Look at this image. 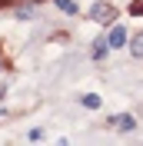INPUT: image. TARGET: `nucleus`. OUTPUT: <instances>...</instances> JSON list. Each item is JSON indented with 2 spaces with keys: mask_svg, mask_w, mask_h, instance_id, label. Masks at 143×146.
<instances>
[{
  "mask_svg": "<svg viewBox=\"0 0 143 146\" xmlns=\"http://www.w3.org/2000/svg\"><path fill=\"white\" fill-rule=\"evenodd\" d=\"M53 3L63 10V13H73V17H77V0H53Z\"/></svg>",
  "mask_w": 143,
  "mask_h": 146,
  "instance_id": "8",
  "label": "nucleus"
},
{
  "mask_svg": "<svg viewBox=\"0 0 143 146\" xmlns=\"http://www.w3.org/2000/svg\"><path fill=\"white\" fill-rule=\"evenodd\" d=\"M130 17H143V0H133L130 3Z\"/></svg>",
  "mask_w": 143,
  "mask_h": 146,
  "instance_id": "9",
  "label": "nucleus"
},
{
  "mask_svg": "<svg viewBox=\"0 0 143 146\" xmlns=\"http://www.w3.org/2000/svg\"><path fill=\"white\" fill-rule=\"evenodd\" d=\"M90 20H93V23H103V27H110V23L116 20L113 3H93V7H90Z\"/></svg>",
  "mask_w": 143,
  "mask_h": 146,
  "instance_id": "1",
  "label": "nucleus"
},
{
  "mask_svg": "<svg viewBox=\"0 0 143 146\" xmlns=\"http://www.w3.org/2000/svg\"><path fill=\"white\" fill-rule=\"evenodd\" d=\"M107 126L116 129V133H126V129H133V126H136V116H133V113H116V116L107 119Z\"/></svg>",
  "mask_w": 143,
  "mask_h": 146,
  "instance_id": "2",
  "label": "nucleus"
},
{
  "mask_svg": "<svg viewBox=\"0 0 143 146\" xmlns=\"http://www.w3.org/2000/svg\"><path fill=\"white\" fill-rule=\"evenodd\" d=\"M80 103H83L87 110H100V103H103V100H100L97 93H83V96H80Z\"/></svg>",
  "mask_w": 143,
  "mask_h": 146,
  "instance_id": "5",
  "label": "nucleus"
},
{
  "mask_svg": "<svg viewBox=\"0 0 143 146\" xmlns=\"http://www.w3.org/2000/svg\"><path fill=\"white\" fill-rule=\"evenodd\" d=\"M13 17H17V20H30V17H33V3H23V7H17V10H13Z\"/></svg>",
  "mask_w": 143,
  "mask_h": 146,
  "instance_id": "7",
  "label": "nucleus"
},
{
  "mask_svg": "<svg viewBox=\"0 0 143 146\" xmlns=\"http://www.w3.org/2000/svg\"><path fill=\"white\" fill-rule=\"evenodd\" d=\"M107 43H110V50H116V46H126V30H123V27H113V30H110V40H107Z\"/></svg>",
  "mask_w": 143,
  "mask_h": 146,
  "instance_id": "3",
  "label": "nucleus"
},
{
  "mask_svg": "<svg viewBox=\"0 0 143 146\" xmlns=\"http://www.w3.org/2000/svg\"><path fill=\"white\" fill-rule=\"evenodd\" d=\"M130 56L133 60H143V30L130 36Z\"/></svg>",
  "mask_w": 143,
  "mask_h": 146,
  "instance_id": "4",
  "label": "nucleus"
},
{
  "mask_svg": "<svg viewBox=\"0 0 143 146\" xmlns=\"http://www.w3.org/2000/svg\"><path fill=\"white\" fill-rule=\"evenodd\" d=\"M107 53H110V43H107V40H97V46H93V53H90V56H93V60H103Z\"/></svg>",
  "mask_w": 143,
  "mask_h": 146,
  "instance_id": "6",
  "label": "nucleus"
}]
</instances>
